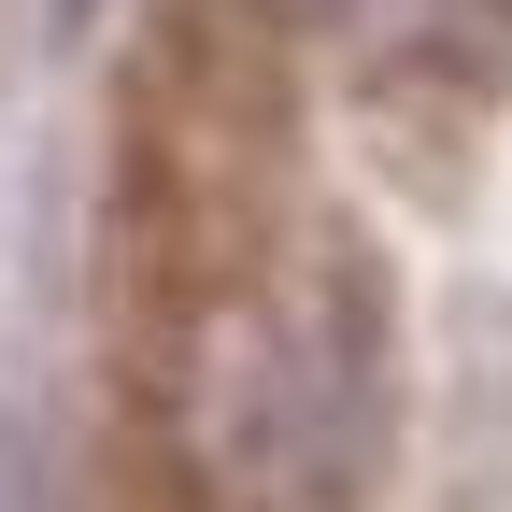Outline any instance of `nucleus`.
Masks as SVG:
<instances>
[{"label":"nucleus","instance_id":"obj_1","mask_svg":"<svg viewBox=\"0 0 512 512\" xmlns=\"http://www.w3.org/2000/svg\"><path fill=\"white\" fill-rule=\"evenodd\" d=\"M143 413L200 512H356L399 441V299L370 242L342 214H256L171 271Z\"/></svg>","mask_w":512,"mask_h":512},{"label":"nucleus","instance_id":"obj_2","mask_svg":"<svg viewBox=\"0 0 512 512\" xmlns=\"http://www.w3.org/2000/svg\"><path fill=\"white\" fill-rule=\"evenodd\" d=\"M384 100H484L512 72V0H328Z\"/></svg>","mask_w":512,"mask_h":512},{"label":"nucleus","instance_id":"obj_3","mask_svg":"<svg viewBox=\"0 0 512 512\" xmlns=\"http://www.w3.org/2000/svg\"><path fill=\"white\" fill-rule=\"evenodd\" d=\"M72 15H86V0H72Z\"/></svg>","mask_w":512,"mask_h":512}]
</instances>
